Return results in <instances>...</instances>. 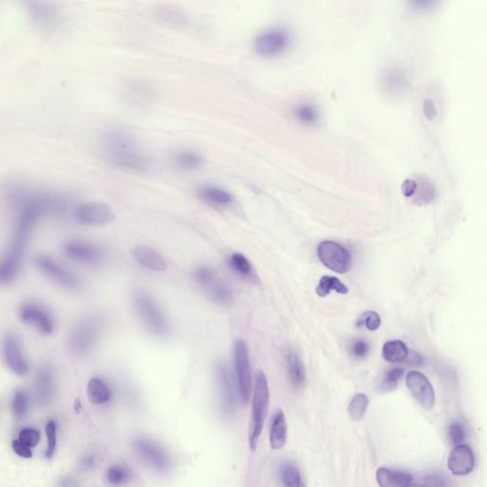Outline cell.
<instances>
[{
  "label": "cell",
  "mask_w": 487,
  "mask_h": 487,
  "mask_svg": "<svg viewBox=\"0 0 487 487\" xmlns=\"http://www.w3.org/2000/svg\"><path fill=\"white\" fill-rule=\"evenodd\" d=\"M422 112L429 120H433L437 115V109L435 103L429 98H425L422 103Z\"/></svg>",
  "instance_id": "obj_48"
},
{
  "label": "cell",
  "mask_w": 487,
  "mask_h": 487,
  "mask_svg": "<svg viewBox=\"0 0 487 487\" xmlns=\"http://www.w3.org/2000/svg\"><path fill=\"white\" fill-rule=\"evenodd\" d=\"M34 264L39 273L66 291H78L82 286L80 278L66 264L53 256L39 254L34 259Z\"/></svg>",
  "instance_id": "obj_6"
},
{
  "label": "cell",
  "mask_w": 487,
  "mask_h": 487,
  "mask_svg": "<svg viewBox=\"0 0 487 487\" xmlns=\"http://www.w3.org/2000/svg\"><path fill=\"white\" fill-rule=\"evenodd\" d=\"M132 478V471L126 466H113L107 472L109 484L112 486H120L125 484Z\"/></svg>",
  "instance_id": "obj_36"
},
{
  "label": "cell",
  "mask_w": 487,
  "mask_h": 487,
  "mask_svg": "<svg viewBox=\"0 0 487 487\" xmlns=\"http://www.w3.org/2000/svg\"><path fill=\"white\" fill-rule=\"evenodd\" d=\"M365 325V328L368 330L375 331L380 328L381 326V318L379 314L374 313V311H367L361 316L359 322H358V326Z\"/></svg>",
  "instance_id": "obj_40"
},
{
  "label": "cell",
  "mask_w": 487,
  "mask_h": 487,
  "mask_svg": "<svg viewBox=\"0 0 487 487\" xmlns=\"http://www.w3.org/2000/svg\"><path fill=\"white\" fill-rule=\"evenodd\" d=\"M269 389L268 378L262 370L256 376L252 395L251 422H249V444L251 451H256L260 439L264 421L268 415Z\"/></svg>",
  "instance_id": "obj_3"
},
{
  "label": "cell",
  "mask_w": 487,
  "mask_h": 487,
  "mask_svg": "<svg viewBox=\"0 0 487 487\" xmlns=\"http://www.w3.org/2000/svg\"><path fill=\"white\" fill-rule=\"evenodd\" d=\"M100 147L108 161L120 169L149 172L152 168V160L143 152L137 139L125 131L111 128L103 133Z\"/></svg>",
  "instance_id": "obj_2"
},
{
  "label": "cell",
  "mask_w": 487,
  "mask_h": 487,
  "mask_svg": "<svg viewBox=\"0 0 487 487\" xmlns=\"http://www.w3.org/2000/svg\"><path fill=\"white\" fill-rule=\"evenodd\" d=\"M331 291H335L336 293L343 294V295L348 293V286L339 280L337 277L323 276L319 281L317 288H316V293L320 297H326V296L330 295Z\"/></svg>",
  "instance_id": "obj_31"
},
{
  "label": "cell",
  "mask_w": 487,
  "mask_h": 487,
  "mask_svg": "<svg viewBox=\"0 0 487 487\" xmlns=\"http://www.w3.org/2000/svg\"><path fill=\"white\" fill-rule=\"evenodd\" d=\"M67 258L84 266H100L107 259L105 249L100 245L85 239H69L63 244Z\"/></svg>",
  "instance_id": "obj_10"
},
{
  "label": "cell",
  "mask_w": 487,
  "mask_h": 487,
  "mask_svg": "<svg viewBox=\"0 0 487 487\" xmlns=\"http://www.w3.org/2000/svg\"><path fill=\"white\" fill-rule=\"evenodd\" d=\"M405 384L412 396L425 410H431L435 405V392L429 380L422 373L410 372L407 375Z\"/></svg>",
  "instance_id": "obj_15"
},
{
  "label": "cell",
  "mask_w": 487,
  "mask_h": 487,
  "mask_svg": "<svg viewBox=\"0 0 487 487\" xmlns=\"http://www.w3.org/2000/svg\"><path fill=\"white\" fill-rule=\"evenodd\" d=\"M194 278L212 301L222 306L234 303V296L231 288L214 269L200 267L195 269Z\"/></svg>",
  "instance_id": "obj_9"
},
{
  "label": "cell",
  "mask_w": 487,
  "mask_h": 487,
  "mask_svg": "<svg viewBox=\"0 0 487 487\" xmlns=\"http://www.w3.org/2000/svg\"><path fill=\"white\" fill-rule=\"evenodd\" d=\"M382 85L385 93L398 96L407 91L409 87L407 76L398 68H388L382 76Z\"/></svg>",
  "instance_id": "obj_22"
},
{
  "label": "cell",
  "mask_w": 487,
  "mask_h": 487,
  "mask_svg": "<svg viewBox=\"0 0 487 487\" xmlns=\"http://www.w3.org/2000/svg\"><path fill=\"white\" fill-rule=\"evenodd\" d=\"M409 487H425L424 484H410Z\"/></svg>",
  "instance_id": "obj_52"
},
{
  "label": "cell",
  "mask_w": 487,
  "mask_h": 487,
  "mask_svg": "<svg viewBox=\"0 0 487 487\" xmlns=\"http://www.w3.org/2000/svg\"><path fill=\"white\" fill-rule=\"evenodd\" d=\"M407 357H409V362L410 365H421L422 363V356L420 354H418V353L412 352L410 353L409 352V355H407Z\"/></svg>",
  "instance_id": "obj_51"
},
{
  "label": "cell",
  "mask_w": 487,
  "mask_h": 487,
  "mask_svg": "<svg viewBox=\"0 0 487 487\" xmlns=\"http://www.w3.org/2000/svg\"><path fill=\"white\" fill-rule=\"evenodd\" d=\"M405 370L400 367H394L390 370L385 374L384 381H383L382 389L385 392H390L394 389L399 384L400 380L404 376Z\"/></svg>",
  "instance_id": "obj_39"
},
{
  "label": "cell",
  "mask_w": 487,
  "mask_h": 487,
  "mask_svg": "<svg viewBox=\"0 0 487 487\" xmlns=\"http://www.w3.org/2000/svg\"><path fill=\"white\" fill-rule=\"evenodd\" d=\"M291 36L285 29L267 30L254 39V51L263 58H273L279 56L288 48Z\"/></svg>",
  "instance_id": "obj_11"
},
{
  "label": "cell",
  "mask_w": 487,
  "mask_h": 487,
  "mask_svg": "<svg viewBox=\"0 0 487 487\" xmlns=\"http://www.w3.org/2000/svg\"><path fill=\"white\" fill-rule=\"evenodd\" d=\"M39 439H41V434L36 429H26L19 433V441L29 447L38 446Z\"/></svg>",
  "instance_id": "obj_42"
},
{
  "label": "cell",
  "mask_w": 487,
  "mask_h": 487,
  "mask_svg": "<svg viewBox=\"0 0 487 487\" xmlns=\"http://www.w3.org/2000/svg\"><path fill=\"white\" fill-rule=\"evenodd\" d=\"M58 487H78V483L73 477H65L59 482Z\"/></svg>",
  "instance_id": "obj_50"
},
{
  "label": "cell",
  "mask_w": 487,
  "mask_h": 487,
  "mask_svg": "<svg viewBox=\"0 0 487 487\" xmlns=\"http://www.w3.org/2000/svg\"><path fill=\"white\" fill-rule=\"evenodd\" d=\"M319 259L324 266L339 274L347 273L351 269V256L340 244L324 241L317 249Z\"/></svg>",
  "instance_id": "obj_13"
},
{
  "label": "cell",
  "mask_w": 487,
  "mask_h": 487,
  "mask_svg": "<svg viewBox=\"0 0 487 487\" xmlns=\"http://www.w3.org/2000/svg\"><path fill=\"white\" fill-rule=\"evenodd\" d=\"M13 231L7 246L0 253V286H10L21 273L30 239L41 215L33 207L14 209Z\"/></svg>",
  "instance_id": "obj_1"
},
{
  "label": "cell",
  "mask_w": 487,
  "mask_h": 487,
  "mask_svg": "<svg viewBox=\"0 0 487 487\" xmlns=\"http://www.w3.org/2000/svg\"><path fill=\"white\" fill-rule=\"evenodd\" d=\"M227 262H229V268L237 275L241 276L242 278L254 284L258 282L259 278L256 275V269H254L251 262L244 254L238 253V252L232 253Z\"/></svg>",
  "instance_id": "obj_26"
},
{
  "label": "cell",
  "mask_w": 487,
  "mask_h": 487,
  "mask_svg": "<svg viewBox=\"0 0 487 487\" xmlns=\"http://www.w3.org/2000/svg\"><path fill=\"white\" fill-rule=\"evenodd\" d=\"M376 481L380 487H409L412 483V476L407 472L381 467L376 472Z\"/></svg>",
  "instance_id": "obj_23"
},
{
  "label": "cell",
  "mask_w": 487,
  "mask_h": 487,
  "mask_svg": "<svg viewBox=\"0 0 487 487\" xmlns=\"http://www.w3.org/2000/svg\"><path fill=\"white\" fill-rule=\"evenodd\" d=\"M368 404H370V400H368L367 395L363 393L356 394L348 405V413H350L351 419L354 421H360L361 419H363L367 412Z\"/></svg>",
  "instance_id": "obj_35"
},
{
  "label": "cell",
  "mask_w": 487,
  "mask_h": 487,
  "mask_svg": "<svg viewBox=\"0 0 487 487\" xmlns=\"http://www.w3.org/2000/svg\"><path fill=\"white\" fill-rule=\"evenodd\" d=\"M0 353L7 368L19 377L29 373L30 363L23 343L16 333L8 331L2 335L0 340Z\"/></svg>",
  "instance_id": "obj_8"
},
{
  "label": "cell",
  "mask_w": 487,
  "mask_h": 487,
  "mask_svg": "<svg viewBox=\"0 0 487 487\" xmlns=\"http://www.w3.org/2000/svg\"><path fill=\"white\" fill-rule=\"evenodd\" d=\"M174 164L185 172H195L206 165V159L199 152L192 150H181L174 157Z\"/></svg>",
  "instance_id": "obj_27"
},
{
  "label": "cell",
  "mask_w": 487,
  "mask_h": 487,
  "mask_svg": "<svg viewBox=\"0 0 487 487\" xmlns=\"http://www.w3.org/2000/svg\"><path fill=\"white\" fill-rule=\"evenodd\" d=\"M132 256L144 268L155 271H167L168 264L164 257L157 251L146 246L137 245L132 249Z\"/></svg>",
  "instance_id": "obj_21"
},
{
  "label": "cell",
  "mask_w": 487,
  "mask_h": 487,
  "mask_svg": "<svg viewBox=\"0 0 487 487\" xmlns=\"http://www.w3.org/2000/svg\"><path fill=\"white\" fill-rule=\"evenodd\" d=\"M78 223L87 226H101L113 223L115 219L112 207L103 202L91 201L78 205L73 211Z\"/></svg>",
  "instance_id": "obj_12"
},
{
  "label": "cell",
  "mask_w": 487,
  "mask_h": 487,
  "mask_svg": "<svg viewBox=\"0 0 487 487\" xmlns=\"http://www.w3.org/2000/svg\"><path fill=\"white\" fill-rule=\"evenodd\" d=\"M234 360L240 394L244 404H247L251 396L252 378L249 348L244 341H236L234 345Z\"/></svg>",
  "instance_id": "obj_14"
},
{
  "label": "cell",
  "mask_w": 487,
  "mask_h": 487,
  "mask_svg": "<svg viewBox=\"0 0 487 487\" xmlns=\"http://www.w3.org/2000/svg\"><path fill=\"white\" fill-rule=\"evenodd\" d=\"M135 451L146 462L160 471L169 468L170 462L162 447L147 439H141L135 442Z\"/></svg>",
  "instance_id": "obj_18"
},
{
  "label": "cell",
  "mask_w": 487,
  "mask_h": 487,
  "mask_svg": "<svg viewBox=\"0 0 487 487\" xmlns=\"http://www.w3.org/2000/svg\"><path fill=\"white\" fill-rule=\"evenodd\" d=\"M368 351H370V345H368L367 341L362 340V339L355 341L351 346V353L358 359L365 357Z\"/></svg>",
  "instance_id": "obj_45"
},
{
  "label": "cell",
  "mask_w": 487,
  "mask_h": 487,
  "mask_svg": "<svg viewBox=\"0 0 487 487\" xmlns=\"http://www.w3.org/2000/svg\"><path fill=\"white\" fill-rule=\"evenodd\" d=\"M288 436V425L285 414L282 410H277L274 415L269 434V444L271 449L280 450L285 446Z\"/></svg>",
  "instance_id": "obj_24"
},
{
  "label": "cell",
  "mask_w": 487,
  "mask_h": 487,
  "mask_svg": "<svg viewBox=\"0 0 487 487\" xmlns=\"http://www.w3.org/2000/svg\"><path fill=\"white\" fill-rule=\"evenodd\" d=\"M103 330V320L95 314L84 316L75 324L69 335L68 345L70 351L76 356L87 354Z\"/></svg>",
  "instance_id": "obj_4"
},
{
  "label": "cell",
  "mask_w": 487,
  "mask_h": 487,
  "mask_svg": "<svg viewBox=\"0 0 487 487\" xmlns=\"http://www.w3.org/2000/svg\"><path fill=\"white\" fill-rule=\"evenodd\" d=\"M95 460L93 456L83 457L80 461V466L83 471H90L95 466Z\"/></svg>",
  "instance_id": "obj_49"
},
{
  "label": "cell",
  "mask_w": 487,
  "mask_h": 487,
  "mask_svg": "<svg viewBox=\"0 0 487 487\" xmlns=\"http://www.w3.org/2000/svg\"><path fill=\"white\" fill-rule=\"evenodd\" d=\"M449 437L450 441L455 446L462 444V442L464 441V438H466V431H464V427L460 422H453L449 427Z\"/></svg>",
  "instance_id": "obj_43"
},
{
  "label": "cell",
  "mask_w": 487,
  "mask_h": 487,
  "mask_svg": "<svg viewBox=\"0 0 487 487\" xmlns=\"http://www.w3.org/2000/svg\"><path fill=\"white\" fill-rule=\"evenodd\" d=\"M286 365L291 384L295 388L303 387L306 382V370L297 353L289 350L286 355Z\"/></svg>",
  "instance_id": "obj_28"
},
{
  "label": "cell",
  "mask_w": 487,
  "mask_h": 487,
  "mask_svg": "<svg viewBox=\"0 0 487 487\" xmlns=\"http://www.w3.org/2000/svg\"><path fill=\"white\" fill-rule=\"evenodd\" d=\"M425 487H450L449 482L446 477L440 474H431L425 477L424 484Z\"/></svg>",
  "instance_id": "obj_44"
},
{
  "label": "cell",
  "mask_w": 487,
  "mask_h": 487,
  "mask_svg": "<svg viewBox=\"0 0 487 487\" xmlns=\"http://www.w3.org/2000/svg\"><path fill=\"white\" fill-rule=\"evenodd\" d=\"M418 182L412 178H407L402 184V192L404 196L410 199L416 194Z\"/></svg>",
  "instance_id": "obj_46"
},
{
  "label": "cell",
  "mask_w": 487,
  "mask_h": 487,
  "mask_svg": "<svg viewBox=\"0 0 487 487\" xmlns=\"http://www.w3.org/2000/svg\"><path fill=\"white\" fill-rule=\"evenodd\" d=\"M197 195L202 201L214 206L226 207L234 203V196L231 192L214 186H204L200 188Z\"/></svg>",
  "instance_id": "obj_25"
},
{
  "label": "cell",
  "mask_w": 487,
  "mask_h": 487,
  "mask_svg": "<svg viewBox=\"0 0 487 487\" xmlns=\"http://www.w3.org/2000/svg\"><path fill=\"white\" fill-rule=\"evenodd\" d=\"M19 320L32 326L44 336L53 335L56 328V321L50 308L39 301L29 300L19 306Z\"/></svg>",
  "instance_id": "obj_7"
},
{
  "label": "cell",
  "mask_w": 487,
  "mask_h": 487,
  "mask_svg": "<svg viewBox=\"0 0 487 487\" xmlns=\"http://www.w3.org/2000/svg\"><path fill=\"white\" fill-rule=\"evenodd\" d=\"M87 395L91 404L100 405L106 404L112 397L110 388L100 378H91L87 387Z\"/></svg>",
  "instance_id": "obj_29"
},
{
  "label": "cell",
  "mask_w": 487,
  "mask_h": 487,
  "mask_svg": "<svg viewBox=\"0 0 487 487\" xmlns=\"http://www.w3.org/2000/svg\"><path fill=\"white\" fill-rule=\"evenodd\" d=\"M293 115L296 120L306 125L317 124L319 121V113L315 106L310 103H303L295 107Z\"/></svg>",
  "instance_id": "obj_34"
},
{
  "label": "cell",
  "mask_w": 487,
  "mask_h": 487,
  "mask_svg": "<svg viewBox=\"0 0 487 487\" xmlns=\"http://www.w3.org/2000/svg\"><path fill=\"white\" fill-rule=\"evenodd\" d=\"M133 302L138 316L150 332L157 336L169 335V321L152 296L144 291H138L135 293Z\"/></svg>",
  "instance_id": "obj_5"
},
{
  "label": "cell",
  "mask_w": 487,
  "mask_h": 487,
  "mask_svg": "<svg viewBox=\"0 0 487 487\" xmlns=\"http://www.w3.org/2000/svg\"><path fill=\"white\" fill-rule=\"evenodd\" d=\"M475 466L473 450L466 444L454 447L449 455L447 466L455 476H466L471 474Z\"/></svg>",
  "instance_id": "obj_19"
},
{
  "label": "cell",
  "mask_w": 487,
  "mask_h": 487,
  "mask_svg": "<svg viewBox=\"0 0 487 487\" xmlns=\"http://www.w3.org/2000/svg\"><path fill=\"white\" fill-rule=\"evenodd\" d=\"M422 179L421 186L418 184L416 194L414 196L418 204H427L434 199V188L424 178H422Z\"/></svg>",
  "instance_id": "obj_38"
},
{
  "label": "cell",
  "mask_w": 487,
  "mask_h": 487,
  "mask_svg": "<svg viewBox=\"0 0 487 487\" xmlns=\"http://www.w3.org/2000/svg\"><path fill=\"white\" fill-rule=\"evenodd\" d=\"M27 10L34 23L43 31H54L60 23V14L54 5L31 1L27 3Z\"/></svg>",
  "instance_id": "obj_16"
},
{
  "label": "cell",
  "mask_w": 487,
  "mask_h": 487,
  "mask_svg": "<svg viewBox=\"0 0 487 487\" xmlns=\"http://www.w3.org/2000/svg\"><path fill=\"white\" fill-rule=\"evenodd\" d=\"M222 404L227 412H231L236 405V387L226 363L219 362L215 367Z\"/></svg>",
  "instance_id": "obj_20"
},
{
  "label": "cell",
  "mask_w": 487,
  "mask_h": 487,
  "mask_svg": "<svg viewBox=\"0 0 487 487\" xmlns=\"http://www.w3.org/2000/svg\"><path fill=\"white\" fill-rule=\"evenodd\" d=\"M12 409H13L14 416L16 418L23 417L28 411L29 397L24 390H17L14 393Z\"/></svg>",
  "instance_id": "obj_37"
},
{
  "label": "cell",
  "mask_w": 487,
  "mask_h": 487,
  "mask_svg": "<svg viewBox=\"0 0 487 487\" xmlns=\"http://www.w3.org/2000/svg\"><path fill=\"white\" fill-rule=\"evenodd\" d=\"M12 446H13L14 451L16 452L19 456L22 457V458H32V456H33V453H32L31 449H30L29 446H25V444H22L21 441H17V440H14L13 441V444H12Z\"/></svg>",
  "instance_id": "obj_47"
},
{
  "label": "cell",
  "mask_w": 487,
  "mask_h": 487,
  "mask_svg": "<svg viewBox=\"0 0 487 487\" xmlns=\"http://www.w3.org/2000/svg\"><path fill=\"white\" fill-rule=\"evenodd\" d=\"M56 377L54 368L50 363L39 365L34 377V392L41 405H48L56 393Z\"/></svg>",
  "instance_id": "obj_17"
},
{
  "label": "cell",
  "mask_w": 487,
  "mask_h": 487,
  "mask_svg": "<svg viewBox=\"0 0 487 487\" xmlns=\"http://www.w3.org/2000/svg\"><path fill=\"white\" fill-rule=\"evenodd\" d=\"M383 357L388 363H402L407 360L409 348L402 341H389L384 345L382 351Z\"/></svg>",
  "instance_id": "obj_30"
},
{
  "label": "cell",
  "mask_w": 487,
  "mask_h": 487,
  "mask_svg": "<svg viewBox=\"0 0 487 487\" xmlns=\"http://www.w3.org/2000/svg\"><path fill=\"white\" fill-rule=\"evenodd\" d=\"M280 473L284 487H306L301 472L291 462L284 464Z\"/></svg>",
  "instance_id": "obj_33"
},
{
  "label": "cell",
  "mask_w": 487,
  "mask_h": 487,
  "mask_svg": "<svg viewBox=\"0 0 487 487\" xmlns=\"http://www.w3.org/2000/svg\"><path fill=\"white\" fill-rule=\"evenodd\" d=\"M47 438H48V449L46 451L47 458H53L54 450L56 447V424L54 421H50L46 427Z\"/></svg>",
  "instance_id": "obj_41"
},
{
  "label": "cell",
  "mask_w": 487,
  "mask_h": 487,
  "mask_svg": "<svg viewBox=\"0 0 487 487\" xmlns=\"http://www.w3.org/2000/svg\"><path fill=\"white\" fill-rule=\"evenodd\" d=\"M157 16L164 23L170 25L179 26L187 22V14L181 9L167 5H163L157 9Z\"/></svg>",
  "instance_id": "obj_32"
}]
</instances>
